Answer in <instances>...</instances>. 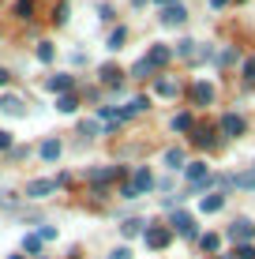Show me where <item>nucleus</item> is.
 <instances>
[{"instance_id":"f257e3e1","label":"nucleus","mask_w":255,"mask_h":259,"mask_svg":"<svg viewBox=\"0 0 255 259\" xmlns=\"http://www.w3.org/2000/svg\"><path fill=\"white\" fill-rule=\"evenodd\" d=\"M154 188V177H150V169H135V177L124 184V195L128 199H139L143 192H150Z\"/></svg>"},{"instance_id":"f03ea898","label":"nucleus","mask_w":255,"mask_h":259,"mask_svg":"<svg viewBox=\"0 0 255 259\" xmlns=\"http://www.w3.org/2000/svg\"><path fill=\"white\" fill-rule=\"evenodd\" d=\"M169 222H173V229H177L180 237H191V240L199 237V222L191 218L188 210H173V218H169Z\"/></svg>"},{"instance_id":"7ed1b4c3","label":"nucleus","mask_w":255,"mask_h":259,"mask_svg":"<svg viewBox=\"0 0 255 259\" xmlns=\"http://www.w3.org/2000/svg\"><path fill=\"white\" fill-rule=\"evenodd\" d=\"M251 237H255V226H251L248 218H236L233 226H229V240H233V244H248Z\"/></svg>"},{"instance_id":"20e7f679","label":"nucleus","mask_w":255,"mask_h":259,"mask_svg":"<svg viewBox=\"0 0 255 259\" xmlns=\"http://www.w3.org/2000/svg\"><path fill=\"white\" fill-rule=\"evenodd\" d=\"M222 132L225 136H244V117L240 113H222Z\"/></svg>"},{"instance_id":"39448f33","label":"nucleus","mask_w":255,"mask_h":259,"mask_svg":"<svg viewBox=\"0 0 255 259\" xmlns=\"http://www.w3.org/2000/svg\"><path fill=\"white\" fill-rule=\"evenodd\" d=\"M184 19H188V12H184L180 4H169V8H162V26H180Z\"/></svg>"},{"instance_id":"423d86ee","label":"nucleus","mask_w":255,"mask_h":259,"mask_svg":"<svg viewBox=\"0 0 255 259\" xmlns=\"http://www.w3.org/2000/svg\"><path fill=\"white\" fill-rule=\"evenodd\" d=\"M0 109L12 113V117H23L26 105H23V98H19V94H4V98H0Z\"/></svg>"},{"instance_id":"0eeeda50","label":"nucleus","mask_w":255,"mask_h":259,"mask_svg":"<svg viewBox=\"0 0 255 259\" xmlns=\"http://www.w3.org/2000/svg\"><path fill=\"white\" fill-rule=\"evenodd\" d=\"M191 98H195L199 105H210L214 102V87L210 83H191Z\"/></svg>"},{"instance_id":"6e6552de","label":"nucleus","mask_w":255,"mask_h":259,"mask_svg":"<svg viewBox=\"0 0 255 259\" xmlns=\"http://www.w3.org/2000/svg\"><path fill=\"white\" fill-rule=\"evenodd\" d=\"M53 188H57V181H30L26 184V195H30V199H41V195H49Z\"/></svg>"},{"instance_id":"1a4fd4ad","label":"nucleus","mask_w":255,"mask_h":259,"mask_svg":"<svg viewBox=\"0 0 255 259\" xmlns=\"http://www.w3.org/2000/svg\"><path fill=\"white\" fill-rule=\"evenodd\" d=\"M169 240H173L169 229H146V244H150V248H165Z\"/></svg>"},{"instance_id":"9d476101","label":"nucleus","mask_w":255,"mask_h":259,"mask_svg":"<svg viewBox=\"0 0 255 259\" xmlns=\"http://www.w3.org/2000/svg\"><path fill=\"white\" fill-rule=\"evenodd\" d=\"M117 177H120V169H117V165H109V169H94V173H90V181L105 188V184H109V181H117Z\"/></svg>"},{"instance_id":"9b49d317","label":"nucleus","mask_w":255,"mask_h":259,"mask_svg":"<svg viewBox=\"0 0 255 259\" xmlns=\"http://www.w3.org/2000/svg\"><path fill=\"white\" fill-rule=\"evenodd\" d=\"M38 154L45 158V162H57V158H60V139H45L38 147Z\"/></svg>"},{"instance_id":"f8f14e48","label":"nucleus","mask_w":255,"mask_h":259,"mask_svg":"<svg viewBox=\"0 0 255 259\" xmlns=\"http://www.w3.org/2000/svg\"><path fill=\"white\" fill-rule=\"evenodd\" d=\"M222 207H225V195H222V192H218V195H207V199L199 203V210H203V214H218Z\"/></svg>"},{"instance_id":"ddd939ff","label":"nucleus","mask_w":255,"mask_h":259,"mask_svg":"<svg viewBox=\"0 0 255 259\" xmlns=\"http://www.w3.org/2000/svg\"><path fill=\"white\" fill-rule=\"evenodd\" d=\"M49 91L53 94H68V91H72V75H53L49 79Z\"/></svg>"},{"instance_id":"4468645a","label":"nucleus","mask_w":255,"mask_h":259,"mask_svg":"<svg viewBox=\"0 0 255 259\" xmlns=\"http://www.w3.org/2000/svg\"><path fill=\"white\" fill-rule=\"evenodd\" d=\"M146 105H150L146 98H131V102L124 105V117H139V113H146Z\"/></svg>"},{"instance_id":"2eb2a0df","label":"nucleus","mask_w":255,"mask_h":259,"mask_svg":"<svg viewBox=\"0 0 255 259\" xmlns=\"http://www.w3.org/2000/svg\"><path fill=\"white\" fill-rule=\"evenodd\" d=\"M143 226H146L143 218H128L124 226H120V233H124V237H139V233H143Z\"/></svg>"},{"instance_id":"dca6fc26","label":"nucleus","mask_w":255,"mask_h":259,"mask_svg":"<svg viewBox=\"0 0 255 259\" xmlns=\"http://www.w3.org/2000/svg\"><path fill=\"white\" fill-rule=\"evenodd\" d=\"M169 57H173V53L165 49V46H154L150 53H146V60H150V64H165V60H169Z\"/></svg>"},{"instance_id":"f3484780","label":"nucleus","mask_w":255,"mask_h":259,"mask_svg":"<svg viewBox=\"0 0 255 259\" xmlns=\"http://www.w3.org/2000/svg\"><path fill=\"white\" fill-rule=\"evenodd\" d=\"M188 181H191V184L207 181V165H203V162H191V165H188Z\"/></svg>"},{"instance_id":"a211bd4d","label":"nucleus","mask_w":255,"mask_h":259,"mask_svg":"<svg viewBox=\"0 0 255 259\" xmlns=\"http://www.w3.org/2000/svg\"><path fill=\"white\" fill-rule=\"evenodd\" d=\"M177 57H199V46L191 38H184V41H177Z\"/></svg>"},{"instance_id":"6ab92c4d","label":"nucleus","mask_w":255,"mask_h":259,"mask_svg":"<svg viewBox=\"0 0 255 259\" xmlns=\"http://www.w3.org/2000/svg\"><path fill=\"white\" fill-rule=\"evenodd\" d=\"M101 79H105L109 87H117V83H120V68H117V64H105V68H101Z\"/></svg>"},{"instance_id":"aec40b11","label":"nucleus","mask_w":255,"mask_h":259,"mask_svg":"<svg viewBox=\"0 0 255 259\" xmlns=\"http://www.w3.org/2000/svg\"><path fill=\"white\" fill-rule=\"evenodd\" d=\"M233 188L251 192V188H255V173H240V177H233Z\"/></svg>"},{"instance_id":"412c9836","label":"nucleus","mask_w":255,"mask_h":259,"mask_svg":"<svg viewBox=\"0 0 255 259\" xmlns=\"http://www.w3.org/2000/svg\"><path fill=\"white\" fill-rule=\"evenodd\" d=\"M195 143H199V147H207V150H210V147H214L218 139H214V132H210V128H199V132H195Z\"/></svg>"},{"instance_id":"4be33fe9","label":"nucleus","mask_w":255,"mask_h":259,"mask_svg":"<svg viewBox=\"0 0 255 259\" xmlns=\"http://www.w3.org/2000/svg\"><path fill=\"white\" fill-rule=\"evenodd\" d=\"M154 91L162 94V98H173V94H177V83H173V79H158V87H154Z\"/></svg>"},{"instance_id":"5701e85b","label":"nucleus","mask_w":255,"mask_h":259,"mask_svg":"<svg viewBox=\"0 0 255 259\" xmlns=\"http://www.w3.org/2000/svg\"><path fill=\"white\" fill-rule=\"evenodd\" d=\"M150 71H154V64H150V60H139V64L131 68V79H146Z\"/></svg>"},{"instance_id":"b1692460","label":"nucleus","mask_w":255,"mask_h":259,"mask_svg":"<svg viewBox=\"0 0 255 259\" xmlns=\"http://www.w3.org/2000/svg\"><path fill=\"white\" fill-rule=\"evenodd\" d=\"M57 109H60V113H75V109H79V105H75V94H60Z\"/></svg>"},{"instance_id":"393cba45","label":"nucleus","mask_w":255,"mask_h":259,"mask_svg":"<svg viewBox=\"0 0 255 259\" xmlns=\"http://www.w3.org/2000/svg\"><path fill=\"white\" fill-rule=\"evenodd\" d=\"M124 38H128V30H124V26H117V30L109 34V49H120V46H124Z\"/></svg>"},{"instance_id":"a878e982","label":"nucleus","mask_w":255,"mask_h":259,"mask_svg":"<svg viewBox=\"0 0 255 259\" xmlns=\"http://www.w3.org/2000/svg\"><path fill=\"white\" fill-rule=\"evenodd\" d=\"M15 15H19V19H30L34 15V0H19V4H15Z\"/></svg>"},{"instance_id":"bb28decb","label":"nucleus","mask_w":255,"mask_h":259,"mask_svg":"<svg viewBox=\"0 0 255 259\" xmlns=\"http://www.w3.org/2000/svg\"><path fill=\"white\" fill-rule=\"evenodd\" d=\"M180 162H184V154H180L177 147H173V150H165V165H169V169H180Z\"/></svg>"},{"instance_id":"cd10ccee","label":"nucleus","mask_w":255,"mask_h":259,"mask_svg":"<svg viewBox=\"0 0 255 259\" xmlns=\"http://www.w3.org/2000/svg\"><path fill=\"white\" fill-rule=\"evenodd\" d=\"M191 128V113H180V117H173V132H188Z\"/></svg>"},{"instance_id":"c85d7f7f","label":"nucleus","mask_w":255,"mask_h":259,"mask_svg":"<svg viewBox=\"0 0 255 259\" xmlns=\"http://www.w3.org/2000/svg\"><path fill=\"white\" fill-rule=\"evenodd\" d=\"M41 244H45V240H41L38 233H30V237L23 240V248H26V252H41Z\"/></svg>"},{"instance_id":"c756f323","label":"nucleus","mask_w":255,"mask_h":259,"mask_svg":"<svg viewBox=\"0 0 255 259\" xmlns=\"http://www.w3.org/2000/svg\"><path fill=\"white\" fill-rule=\"evenodd\" d=\"M199 244H203V252H218V244H222V240H218L214 233H207V237H199Z\"/></svg>"},{"instance_id":"7c9ffc66","label":"nucleus","mask_w":255,"mask_h":259,"mask_svg":"<svg viewBox=\"0 0 255 259\" xmlns=\"http://www.w3.org/2000/svg\"><path fill=\"white\" fill-rule=\"evenodd\" d=\"M233 259H255V248H251V244H236Z\"/></svg>"},{"instance_id":"2f4dec72","label":"nucleus","mask_w":255,"mask_h":259,"mask_svg":"<svg viewBox=\"0 0 255 259\" xmlns=\"http://www.w3.org/2000/svg\"><path fill=\"white\" fill-rule=\"evenodd\" d=\"M38 60H41V64H49V60H53V46H49V41H41V46H38Z\"/></svg>"},{"instance_id":"473e14b6","label":"nucleus","mask_w":255,"mask_h":259,"mask_svg":"<svg viewBox=\"0 0 255 259\" xmlns=\"http://www.w3.org/2000/svg\"><path fill=\"white\" fill-rule=\"evenodd\" d=\"M233 60H236V53H233V49H225V53H218V64H222V68H229V64H233Z\"/></svg>"},{"instance_id":"72a5a7b5","label":"nucleus","mask_w":255,"mask_h":259,"mask_svg":"<svg viewBox=\"0 0 255 259\" xmlns=\"http://www.w3.org/2000/svg\"><path fill=\"white\" fill-rule=\"evenodd\" d=\"M38 237H41V240H57V229H53V226H41Z\"/></svg>"},{"instance_id":"f704fd0d","label":"nucleus","mask_w":255,"mask_h":259,"mask_svg":"<svg viewBox=\"0 0 255 259\" xmlns=\"http://www.w3.org/2000/svg\"><path fill=\"white\" fill-rule=\"evenodd\" d=\"M244 79H248V83H255V57L244 64Z\"/></svg>"},{"instance_id":"c9c22d12","label":"nucleus","mask_w":255,"mask_h":259,"mask_svg":"<svg viewBox=\"0 0 255 259\" xmlns=\"http://www.w3.org/2000/svg\"><path fill=\"white\" fill-rule=\"evenodd\" d=\"M109 259H131V252H128V248H113Z\"/></svg>"},{"instance_id":"e433bc0d","label":"nucleus","mask_w":255,"mask_h":259,"mask_svg":"<svg viewBox=\"0 0 255 259\" xmlns=\"http://www.w3.org/2000/svg\"><path fill=\"white\" fill-rule=\"evenodd\" d=\"M79 132H83V136H94V132H98V120H86V124H83Z\"/></svg>"},{"instance_id":"4c0bfd02","label":"nucleus","mask_w":255,"mask_h":259,"mask_svg":"<svg viewBox=\"0 0 255 259\" xmlns=\"http://www.w3.org/2000/svg\"><path fill=\"white\" fill-rule=\"evenodd\" d=\"M12 147V136H8V132H0V150H8Z\"/></svg>"},{"instance_id":"58836bf2","label":"nucleus","mask_w":255,"mask_h":259,"mask_svg":"<svg viewBox=\"0 0 255 259\" xmlns=\"http://www.w3.org/2000/svg\"><path fill=\"white\" fill-rule=\"evenodd\" d=\"M169 4H180V0H158V8H169Z\"/></svg>"},{"instance_id":"ea45409f","label":"nucleus","mask_w":255,"mask_h":259,"mask_svg":"<svg viewBox=\"0 0 255 259\" xmlns=\"http://www.w3.org/2000/svg\"><path fill=\"white\" fill-rule=\"evenodd\" d=\"M210 4H214V8H225V4H229V0H210Z\"/></svg>"},{"instance_id":"a19ab883","label":"nucleus","mask_w":255,"mask_h":259,"mask_svg":"<svg viewBox=\"0 0 255 259\" xmlns=\"http://www.w3.org/2000/svg\"><path fill=\"white\" fill-rule=\"evenodd\" d=\"M4 83H8V71H4V68H0V87H4Z\"/></svg>"},{"instance_id":"79ce46f5","label":"nucleus","mask_w":255,"mask_h":259,"mask_svg":"<svg viewBox=\"0 0 255 259\" xmlns=\"http://www.w3.org/2000/svg\"><path fill=\"white\" fill-rule=\"evenodd\" d=\"M131 4H135V8H143V4H146V0H131Z\"/></svg>"},{"instance_id":"37998d69","label":"nucleus","mask_w":255,"mask_h":259,"mask_svg":"<svg viewBox=\"0 0 255 259\" xmlns=\"http://www.w3.org/2000/svg\"><path fill=\"white\" fill-rule=\"evenodd\" d=\"M8 259H23V255H8Z\"/></svg>"}]
</instances>
